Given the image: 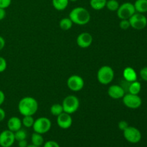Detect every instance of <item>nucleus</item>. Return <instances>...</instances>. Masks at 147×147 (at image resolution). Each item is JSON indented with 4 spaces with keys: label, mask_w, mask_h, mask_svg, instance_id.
<instances>
[{
    "label": "nucleus",
    "mask_w": 147,
    "mask_h": 147,
    "mask_svg": "<svg viewBox=\"0 0 147 147\" xmlns=\"http://www.w3.org/2000/svg\"><path fill=\"white\" fill-rule=\"evenodd\" d=\"M38 108V102L31 96H25L22 98L18 103V111L23 116H34L37 113Z\"/></svg>",
    "instance_id": "f257e3e1"
},
{
    "label": "nucleus",
    "mask_w": 147,
    "mask_h": 147,
    "mask_svg": "<svg viewBox=\"0 0 147 147\" xmlns=\"http://www.w3.org/2000/svg\"><path fill=\"white\" fill-rule=\"evenodd\" d=\"M69 18L72 20L73 24L86 25L90 21L91 17L88 10L83 7H78L70 11Z\"/></svg>",
    "instance_id": "f03ea898"
},
{
    "label": "nucleus",
    "mask_w": 147,
    "mask_h": 147,
    "mask_svg": "<svg viewBox=\"0 0 147 147\" xmlns=\"http://www.w3.org/2000/svg\"><path fill=\"white\" fill-rule=\"evenodd\" d=\"M114 70L111 66L103 65L99 68L97 73V79L102 85H109L114 78Z\"/></svg>",
    "instance_id": "7ed1b4c3"
},
{
    "label": "nucleus",
    "mask_w": 147,
    "mask_h": 147,
    "mask_svg": "<svg viewBox=\"0 0 147 147\" xmlns=\"http://www.w3.org/2000/svg\"><path fill=\"white\" fill-rule=\"evenodd\" d=\"M62 106L64 112L71 115L78 110L80 107V100L77 96L74 95H69L64 98Z\"/></svg>",
    "instance_id": "20e7f679"
},
{
    "label": "nucleus",
    "mask_w": 147,
    "mask_h": 147,
    "mask_svg": "<svg viewBox=\"0 0 147 147\" xmlns=\"http://www.w3.org/2000/svg\"><path fill=\"white\" fill-rule=\"evenodd\" d=\"M52 122L50 119L47 117H40L34 120L32 128L34 132L45 134L51 129Z\"/></svg>",
    "instance_id": "39448f33"
},
{
    "label": "nucleus",
    "mask_w": 147,
    "mask_h": 147,
    "mask_svg": "<svg viewBox=\"0 0 147 147\" xmlns=\"http://www.w3.org/2000/svg\"><path fill=\"white\" fill-rule=\"evenodd\" d=\"M123 137L131 144H137L142 140V135L140 131L134 126H128L123 131Z\"/></svg>",
    "instance_id": "423d86ee"
},
{
    "label": "nucleus",
    "mask_w": 147,
    "mask_h": 147,
    "mask_svg": "<svg viewBox=\"0 0 147 147\" xmlns=\"http://www.w3.org/2000/svg\"><path fill=\"white\" fill-rule=\"evenodd\" d=\"M134 13H136L134 5L131 2H124L120 4L116 11L118 17L120 20H129Z\"/></svg>",
    "instance_id": "0eeeda50"
},
{
    "label": "nucleus",
    "mask_w": 147,
    "mask_h": 147,
    "mask_svg": "<svg viewBox=\"0 0 147 147\" xmlns=\"http://www.w3.org/2000/svg\"><path fill=\"white\" fill-rule=\"evenodd\" d=\"M131 27L134 30H141L144 29L147 25V18L142 13L136 12L129 19Z\"/></svg>",
    "instance_id": "6e6552de"
},
{
    "label": "nucleus",
    "mask_w": 147,
    "mask_h": 147,
    "mask_svg": "<svg viewBox=\"0 0 147 147\" xmlns=\"http://www.w3.org/2000/svg\"><path fill=\"white\" fill-rule=\"evenodd\" d=\"M122 99H123V104L131 109H139L142 104V100L139 95H134L129 93L125 94Z\"/></svg>",
    "instance_id": "1a4fd4ad"
},
{
    "label": "nucleus",
    "mask_w": 147,
    "mask_h": 147,
    "mask_svg": "<svg viewBox=\"0 0 147 147\" xmlns=\"http://www.w3.org/2000/svg\"><path fill=\"white\" fill-rule=\"evenodd\" d=\"M67 88L73 92H78L83 88L85 82L83 78L78 75L70 76L67 80Z\"/></svg>",
    "instance_id": "9d476101"
},
{
    "label": "nucleus",
    "mask_w": 147,
    "mask_h": 147,
    "mask_svg": "<svg viewBox=\"0 0 147 147\" xmlns=\"http://www.w3.org/2000/svg\"><path fill=\"white\" fill-rule=\"evenodd\" d=\"M14 132L9 129L4 130L0 133V146L11 147L15 142Z\"/></svg>",
    "instance_id": "9b49d317"
},
{
    "label": "nucleus",
    "mask_w": 147,
    "mask_h": 147,
    "mask_svg": "<svg viewBox=\"0 0 147 147\" xmlns=\"http://www.w3.org/2000/svg\"><path fill=\"white\" fill-rule=\"evenodd\" d=\"M57 123L60 129H69L71 127L73 124V119L71 117V115L65 112H63L61 114L57 116Z\"/></svg>",
    "instance_id": "f8f14e48"
},
{
    "label": "nucleus",
    "mask_w": 147,
    "mask_h": 147,
    "mask_svg": "<svg viewBox=\"0 0 147 147\" xmlns=\"http://www.w3.org/2000/svg\"><path fill=\"white\" fill-rule=\"evenodd\" d=\"M93 42V36L88 32H82L76 38L78 46L81 48H88Z\"/></svg>",
    "instance_id": "ddd939ff"
},
{
    "label": "nucleus",
    "mask_w": 147,
    "mask_h": 147,
    "mask_svg": "<svg viewBox=\"0 0 147 147\" xmlns=\"http://www.w3.org/2000/svg\"><path fill=\"white\" fill-rule=\"evenodd\" d=\"M108 95L111 98L118 100L122 98L124 96L125 90L122 86L119 85H112L108 89Z\"/></svg>",
    "instance_id": "4468645a"
},
{
    "label": "nucleus",
    "mask_w": 147,
    "mask_h": 147,
    "mask_svg": "<svg viewBox=\"0 0 147 147\" xmlns=\"http://www.w3.org/2000/svg\"><path fill=\"white\" fill-rule=\"evenodd\" d=\"M22 120L17 116H12L7 121V128L12 132H15L22 129Z\"/></svg>",
    "instance_id": "2eb2a0df"
},
{
    "label": "nucleus",
    "mask_w": 147,
    "mask_h": 147,
    "mask_svg": "<svg viewBox=\"0 0 147 147\" xmlns=\"http://www.w3.org/2000/svg\"><path fill=\"white\" fill-rule=\"evenodd\" d=\"M123 76L124 80L129 83L137 80V73L133 67H126L123 71Z\"/></svg>",
    "instance_id": "dca6fc26"
},
{
    "label": "nucleus",
    "mask_w": 147,
    "mask_h": 147,
    "mask_svg": "<svg viewBox=\"0 0 147 147\" xmlns=\"http://www.w3.org/2000/svg\"><path fill=\"white\" fill-rule=\"evenodd\" d=\"M134 5L136 12L142 14L147 12V0H136Z\"/></svg>",
    "instance_id": "f3484780"
},
{
    "label": "nucleus",
    "mask_w": 147,
    "mask_h": 147,
    "mask_svg": "<svg viewBox=\"0 0 147 147\" xmlns=\"http://www.w3.org/2000/svg\"><path fill=\"white\" fill-rule=\"evenodd\" d=\"M53 7L57 11H63L67 7L69 0H52Z\"/></svg>",
    "instance_id": "a211bd4d"
},
{
    "label": "nucleus",
    "mask_w": 147,
    "mask_h": 147,
    "mask_svg": "<svg viewBox=\"0 0 147 147\" xmlns=\"http://www.w3.org/2000/svg\"><path fill=\"white\" fill-rule=\"evenodd\" d=\"M31 142L32 144L35 145V146L41 147L43 145V144L45 143L42 134L34 132L31 136Z\"/></svg>",
    "instance_id": "6ab92c4d"
},
{
    "label": "nucleus",
    "mask_w": 147,
    "mask_h": 147,
    "mask_svg": "<svg viewBox=\"0 0 147 147\" xmlns=\"http://www.w3.org/2000/svg\"><path fill=\"white\" fill-rule=\"evenodd\" d=\"M107 0H90V5L94 10H101L106 7Z\"/></svg>",
    "instance_id": "aec40b11"
},
{
    "label": "nucleus",
    "mask_w": 147,
    "mask_h": 147,
    "mask_svg": "<svg viewBox=\"0 0 147 147\" xmlns=\"http://www.w3.org/2000/svg\"><path fill=\"white\" fill-rule=\"evenodd\" d=\"M128 90H129V93L138 95L140 93L141 90H142V85L137 80L131 82V83H130V85H129V88H128Z\"/></svg>",
    "instance_id": "412c9836"
},
{
    "label": "nucleus",
    "mask_w": 147,
    "mask_h": 147,
    "mask_svg": "<svg viewBox=\"0 0 147 147\" xmlns=\"http://www.w3.org/2000/svg\"><path fill=\"white\" fill-rule=\"evenodd\" d=\"M73 22L69 17H65L63 18L59 22V26L60 29L63 30H69L73 27Z\"/></svg>",
    "instance_id": "4be33fe9"
},
{
    "label": "nucleus",
    "mask_w": 147,
    "mask_h": 147,
    "mask_svg": "<svg viewBox=\"0 0 147 147\" xmlns=\"http://www.w3.org/2000/svg\"><path fill=\"white\" fill-rule=\"evenodd\" d=\"M63 112H64L63 106L60 103H55L50 107V113L55 116H58Z\"/></svg>",
    "instance_id": "5701e85b"
},
{
    "label": "nucleus",
    "mask_w": 147,
    "mask_h": 147,
    "mask_svg": "<svg viewBox=\"0 0 147 147\" xmlns=\"http://www.w3.org/2000/svg\"><path fill=\"white\" fill-rule=\"evenodd\" d=\"M120 4L117 0H107L106 7L111 11H116L119 9Z\"/></svg>",
    "instance_id": "b1692460"
},
{
    "label": "nucleus",
    "mask_w": 147,
    "mask_h": 147,
    "mask_svg": "<svg viewBox=\"0 0 147 147\" xmlns=\"http://www.w3.org/2000/svg\"><path fill=\"white\" fill-rule=\"evenodd\" d=\"M34 119L33 118V116H23V119H22V126H24L26 128H31L32 127L34 124Z\"/></svg>",
    "instance_id": "393cba45"
},
{
    "label": "nucleus",
    "mask_w": 147,
    "mask_h": 147,
    "mask_svg": "<svg viewBox=\"0 0 147 147\" xmlns=\"http://www.w3.org/2000/svg\"><path fill=\"white\" fill-rule=\"evenodd\" d=\"M14 138H15V140L19 142V141L24 140V139H27V133L24 129H19L17 131L14 132Z\"/></svg>",
    "instance_id": "a878e982"
},
{
    "label": "nucleus",
    "mask_w": 147,
    "mask_h": 147,
    "mask_svg": "<svg viewBox=\"0 0 147 147\" xmlns=\"http://www.w3.org/2000/svg\"><path fill=\"white\" fill-rule=\"evenodd\" d=\"M119 27L121 30H126L131 27L130 22H129V20H121V22H119Z\"/></svg>",
    "instance_id": "bb28decb"
},
{
    "label": "nucleus",
    "mask_w": 147,
    "mask_h": 147,
    "mask_svg": "<svg viewBox=\"0 0 147 147\" xmlns=\"http://www.w3.org/2000/svg\"><path fill=\"white\" fill-rule=\"evenodd\" d=\"M42 147H60V144L57 142L53 140H49L43 144Z\"/></svg>",
    "instance_id": "cd10ccee"
},
{
    "label": "nucleus",
    "mask_w": 147,
    "mask_h": 147,
    "mask_svg": "<svg viewBox=\"0 0 147 147\" xmlns=\"http://www.w3.org/2000/svg\"><path fill=\"white\" fill-rule=\"evenodd\" d=\"M7 67V60L4 57H0V73L5 71Z\"/></svg>",
    "instance_id": "c85d7f7f"
},
{
    "label": "nucleus",
    "mask_w": 147,
    "mask_h": 147,
    "mask_svg": "<svg viewBox=\"0 0 147 147\" xmlns=\"http://www.w3.org/2000/svg\"><path fill=\"white\" fill-rule=\"evenodd\" d=\"M11 0H0V8L7 9L11 5Z\"/></svg>",
    "instance_id": "c756f323"
},
{
    "label": "nucleus",
    "mask_w": 147,
    "mask_h": 147,
    "mask_svg": "<svg viewBox=\"0 0 147 147\" xmlns=\"http://www.w3.org/2000/svg\"><path fill=\"white\" fill-rule=\"evenodd\" d=\"M139 75H140V77L142 80H144V81H147V67H144L141 69Z\"/></svg>",
    "instance_id": "7c9ffc66"
},
{
    "label": "nucleus",
    "mask_w": 147,
    "mask_h": 147,
    "mask_svg": "<svg viewBox=\"0 0 147 147\" xmlns=\"http://www.w3.org/2000/svg\"><path fill=\"white\" fill-rule=\"evenodd\" d=\"M128 126H129V123H128V122L126 121H119V123H118V127H119V129H120L121 131H123Z\"/></svg>",
    "instance_id": "2f4dec72"
},
{
    "label": "nucleus",
    "mask_w": 147,
    "mask_h": 147,
    "mask_svg": "<svg viewBox=\"0 0 147 147\" xmlns=\"http://www.w3.org/2000/svg\"><path fill=\"white\" fill-rule=\"evenodd\" d=\"M6 15H7V12H6L5 9L0 8V21L4 20L6 17Z\"/></svg>",
    "instance_id": "473e14b6"
},
{
    "label": "nucleus",
    "mask_w": 147,
    "mask_h": 147,
    "mask_svg": "<svg viewBox=\"0 0 147 147\" xmlns=\"http://www.w3.org/2000/svg\"><path fill=\"white\" fill-rule=\"evenodd\" d=\"M6 117V113L5 111L3 109L0 108V122H1L2 121L4 120Z\"/></svg>",
    "instance_id": "72a5a7b5"
},
{
    "label": "nucleus",
    "mask_w": 147,
    "mask_h": 147,
    "mask_svg": "<svg viewBox=\"0 0 147 147\" xmlns=\"http://www.w3.org/2000/svg\"><path fill=\"white\" fill-rule=\"evenodd\" d=\"M4 100H5V94L2 90H0V106L4 103Z\"/></svg>",
    "instance_id": "f704fd0d"
},
{
    "label": "nucleus",
    "mask_w": 147,
    "mask_h": 147,
    "mask_svg": "<svg viewBox=\"0 0 147 147\" xmlns=\"http://www.w3.org/2000/svg\"><path fill=\"white\" fill-rule=\"evenodd\" d=\"M27 145H28V143H27V142L26 139H24V140L19 141L18 142V146L19 147H27Z\"/></svg>",
    "instance_id": "c9c22d12"
},
{
    "label": "nucleus",
    "mask_w": 147,
    "mask_h": 147,
    "mask_svg": "<svg viewBox=\"0 0 147 147\" xmlns=\"http://www.w3.org/2000/svg\"><path fill=\"white\" fill-rule=\"evenodd\" d=\"M5 40L3 37L0 36V51L4 49V46H5Z\"/></svg>",
    "instance_id": "e433bc0d"
},
{
    "label": "nucleus",
    "mask_w": 147,
    "mask_h": 147,
    "mask_svg": "<svg viewBox=\"0 0 147 147\" xmlns=\"http://www.w3.org/2000/svg\"><path fill=\"white\" fill-rule=\"evenodd\" d=\"M27 147H40V146H35V145H34V144H28V145H27Z\"/></svg>",
    "instance_id": "4c0bfd02"
},
{
    "label": "nucleus",
    "mask_w": 147,
    "mask_h": 147,
    "mask_svg": "<svg viewBox=\"0 0 147 147\" xmlns=\"http://www.w3.org/2000/svg\"><path fill=\"white\" fill-rule=\"evenodd\" d=\"M78 0H69V1H72V2H76Z\"/></svg>",
    "instance_id": "58836bf2"
},
{
    "label": "nucleus",
    "mask_w": 147,
    "mask_h": 147,
    "mask_svg": "<svg viewBox=\"0 0 147 147\" xmlns=\"http://www.w3.org/2000/svg\"><path fill=\"white\" fill-rule=\"evenodd\" d=\"M146 131H147V130H146Z\"/></svg>",
    "instance_id": "ea45409f"
}]
</instances>
